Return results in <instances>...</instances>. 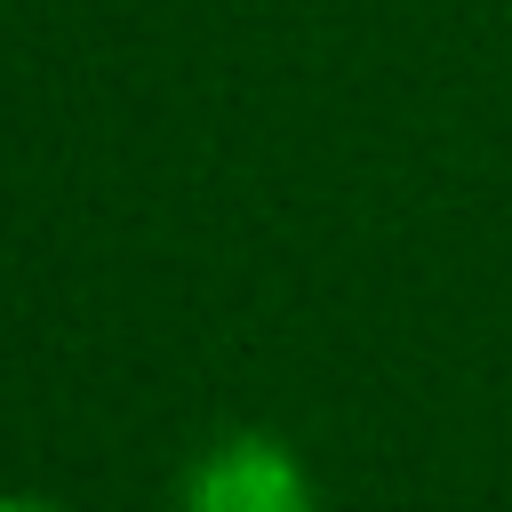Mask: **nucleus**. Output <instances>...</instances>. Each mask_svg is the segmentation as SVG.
Wrapping results in <instances>:
<instances>
[{
  "instance_id": "f257e3e1",
  "label": "nucleus",
  "mask_w": 512,
  "mask_h": 512,
  "mask_svg": "<svg viewBox=\"0 0 512 512\" xmlns=\"http://www.w3.org/2000/svg\"><path fill=\"white\" fill-rule=\"evenodd\" d=\"M176 512H328L312 464L280 440V432H216L184 480H176Z\"/></svg>"
},
{
  "instance_id": "f03ea898",
  "label": "nucleus",
  "mask_w": 512,
  "mask_h": 512,
  "mask_svg": "<svg viewBox=\"0 0 512 512\" xmlns=\"http://www.w3.org/2000/svg\"><path fill=\"white\" fill-rule=\"evenodd\" d=\"M0 512H72V504H56V496H0Z\"/></svg>"
}]
</instances>
